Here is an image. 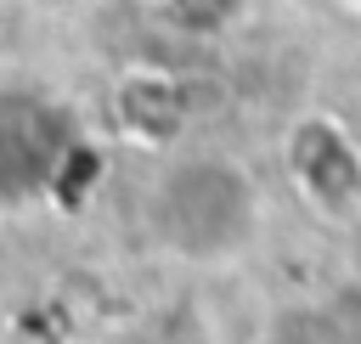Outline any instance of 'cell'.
Listing matches in <instances>:
<instances>
[{
  "label": "cell",
  "instance_id": "1",
  "mask_svg": "<svg viewBox=\"0 0 361 344\" xmlns=\"http://www.w3.org/2000/svg\"><path fill=\"white\" fill-rule=\"evenodd\" d=\"M254 180L220 158H186L152 186V231L186 259H220L254 237Z\"/></svg>",
  "mask_w": 361,
  "mask_h": 344
},
{
  "label": "cell",
  "instance_id": "2",
  "mask_svg": "<svg viewBox=\"0 0 361 344\" xmlns=\"http://www.w3.org/2000/svg\"><path fill=\"white\" fill-rule=\"evenodd\" d=\"M85 158H90V141L79 135L62 102L23 85L0 90V203L62 192Z\"/></svg>",
  "mask_w": 361,
  "mask_h": 344
},
{
  "label": "cell",
  "instance_id": "3",
  "mask_svg": "<svg viewBox=\"0 0 361 344\" xmlns=\"http://www.w3.org/2000/svg\"><path fill=\"white\" fill-rule=\"evenodd\" d=\"M265 344H333V333H327L322 316H282L265 333Z\"/></svg>",
  "mask_w": 361,
  "mask_h": 344
}]
</instances>
